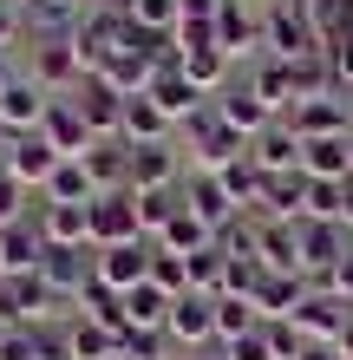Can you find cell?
<instances>
[{"mask_svg":"<svg viewBox=\"0 0 353 360\" xmlns=\"http://www.w3.org/2000/svg\"><path fill=\"white\" fill-rule=\"evenodd\" d=\"M131 39V20H124V7H98L79 20V33H72V53H79V66H86V79H98L112 66V53Z\"/></svg>","mask_w":353,"mask_h":360,"instance_id":"cell-1","label":"cell"},{"mask_svg":"<svg viewBox=\"0 0 353 360\" xmlns=\"http://www.w3.org/2000/svg\"><path fill=\"white\" fill-rule=\"evenodd\" d=\"M262 39H268V59H314V53H327L321 39H314V27H307V13H301V0H275V7L262 13Z\"/></svg>","mask_w":353,"mask_h":360,"instance_id":"cell-2","label":"cell"},{"mask_svg":"<svg viewBox=\"0 0 353 360\" xmlns=\"http://www.w3.org/2000/svg\"><path fill=\"white\" fill-rule=\"evenodd\" d=\"M92 249H118V243H144V229H138V203H131V190H105V197H92Z\"/></svg>","mask_w":353,"mask_h":360,"instance_id":"cell-3","label":"cell"},{"mask_svg":"<svg viewBox=\"0 0 353 360\" xmlns=\"http://www.w3.org/2000/svg\"><path fill=\"white\" fill-rule=\"evenodd\" d=\"M288 124H295V138H353V98L340 92H321V98H301L295 112H288Z\"/></svg>","mask_w":353,"mask_h":360,"instance_id":"cell-4","label":"cell"},{"mask_svg":"<svg viewBox=\"0 0 353 360\" xmlns=\"http://www.w3.org/2000/svg\"><path fill=\"white\" fill-rule=\"evenodd\" d=\"M164 334H171L177 347H216V295H177L171 302V321H164Z\"/></svg>","mask_w":353,"mask_h":360,"instance_id":"cell-5","label":"cell"},{"mask_svg":"<svg viewBox=\"0 0 353 360\" xmlns=\"http://www.w3.org/2000/svg\"><path fill=\"white\" fill-rule=\"evenodd\" d=\"M347 321H353V308L340 302L334 288H307V302L295 308V328H301V341H307V347H334Z\"/></svg>","mask_w":353,"mask_h":360,"instance_id":"cell-6","label":"cell"},{"mask_svg":"<svg viewBox=\"0 0 353 360\" xmlns=\"http://www.w3.org/2000/svg\"><path fill=\"white\" fill-rule=\"evenodd\" d=\"M151 249L157 243H118V249H92V275L112 295H131L138 282H151Z\"/></svg>","mask_w":353,"mask_h":360,"instance_id":"cell-7","label":"cell"},{"mask_svg":"<svg viewBox=\"0 0 353 360\" xmlns=\"http://www.w3.org/2000/svg\"><path fill=\"white\" fill-rule=\"evenodd\" d=\"M33 79H39L53 98H72L79 86H86V66H79L72 39H33Z\"/></svg>","mask_w":353,"mask_h":360,"instance_id":"cell-8","label":"cell"},{"mask_svg":"<svg viewBox=\"0 0 353 360\" xmlns=\"http://www.w3.org/2000/svg\"><path fill=\"white\" fill-rule=\"evenodd\" d=\"M46 112H53V92L39 86L33 72H20L7 92H0V124H7L13 138H27V131H39L46 124Z\"/></svg>","mask_w":353,"mask_h":360,"instance_id":"cell-9","label":"cell"},{"mask_svg":"<svg viewBox=\"0 0 353 360\" xmlns=\"http://www.w3.org/2000/svg\"><path fill=\"white\" fill-rule=\"evenodd\" d=\"M131 151V190L144 197V190H177L183 177V151H177V138L171 144H124Z\"/></svg>","mask_w":353,"mask_h":360,"instance_id":"cell-10","label":"cell"},{"mask_svg":"<svg viewBox=\"0 0 353 360\" xmlns=\"http://www.w3.org/2000/svg\"><path fill=\"white\" fill-rule=\"evenodd\" d=\"M92 210V203H86ZM79 203H46L39 197L33 210V223H39V236H46V249H92V217Z\"/></svg>","mask_w":353,"mask_h":360,"instance_id":"cell-11","label":"cell"},{"mask_svg":"<svg viewBox=\"0 0 353 360\" xmlns=\"http://www.w3.org/2000/svg\"><path fill=\"white\" fill-rule=\"evenodd\" d=\"M72 105H79V118L92 124V138H98V144L124 131V92L105 86V79H86V86L72 92Z\"/></svg>","mask_w":353,"mask_h":360,"instance_id":"cell-12","label":"cell"},{"mask_svg":"<svg viewBox=\"0 0 353 360\" xmlns=\"http://www.w3.org/2000/svg\"><path fill=\"white\" fill-rule=\"evenodd\" d=\"M39 282L53 288V302H79V295H86V282H92V249H46Z\"/></svg>","mask_w":353,"mask_h":360,"instance_id":"cell-13","label":"cell"},{"mask_svg":"<svg viewBox=\"0 0 353 360\" xmlns=\"http://www.w3.org/2000/svg\"><path fill=\"white\" fill-rule=\"evenodd\" d=\"M46 308H53V288L39 275H7V288H0V321L7 328H39Z\"/></svg>","mask_w":353,"mask_h":360,"instance_id":"cell-14","label":"cell"},{"mask_svg":"<svg viewBox=\"0 0 353 360\" xmlns=\"http://www.w3.org/2000/svg\"><path fill=\"white\" fill-rule=\"evenodd\" d=\"M79 20H86L79 0H20V27H27L33 39H72Z\"/></svg>","mask_w":353,"mask_h":360,"instance_id":"cell-15","label":"cell"},{"mask_svg":"<svg viewBox=\"0 0 353 360\" xmlns=\"http://www.w3.org/2000/svg\"><path fill=\"white\" fill-rule=\"evenodd\" d=\"M39 138H46L59 158H86L92 144H98V138H92V124L79 118V105H72V98H53V112H46V124H39Z\"/></svg>","mask_w":353,"mask_h":360,"instance_id":"cell-16","label":"cell"},{"mask_svg":"<svg viewBox=\"0 0 353 360\" xmlns=\"http://www.w3.org/2000/svg\"><path fill=\"white\" fill-rule=\"evenodd\" d=\"M216 46L229 53V59H248V66H255L262 59V20H248L242 13V0H222V13H216Z\"/></svg>","mask_w":353,"mask_h":360,"instance_id":"cell-17","label":"cell"},{"mask_svg":"<svg viewBox=\"0 0 353 360\" xmlns=\"http://www.w3.org/2000/svg\"><path fill=\"white\" fill-rule=\"evenodd\" d=\"M59 164H66V158H59V151H53V144L39 138V131H27V138H13V151H7V171H13L20 184H27V190H46Z\"/></svg>","mask_w":353,"mask_h":360,"instance_id":"cell-18","label":"cell"},{"mask_svg":"<svg viewBox=\"0 0 353 360\" xmlns=\"http://www.w3.org/2000/svg\"><path fill=\"white\" fill-rule=\"evenodd\" d=\"M216 118L229 124V131H242L248 144H255L268 124H275V112H268V105L248 92V86H222V92H216Z\"/></svg>","mask_w":353,"mask_h":360,"instance_id":"cell-19","label":"cell"},{"mask_svg":"<svg viewBox=\"0 0 353 360\" xmlns=\"http://www.w3.org/2000/svg\"><path fill=\"white\" fill-rule=\"evenodd\" d=\"M242 86L255 92L275 118H288V112H295V72H288V59H268V53H262L255 66H248V79H242Z\"/></svg>","mask_w":353,"mask_h":360,"instance_id":"cell-20","label":"cell"},{"mask_svg":"<svg viewBox=\"0 0 353 360\" xmlns=\"http://www.w3.org/2000/svg\"><path fill=\"white\" fill-rule=\"evenodd\" d=\"M39 262H46V236H39L33 217L0 229V275H39Z\"/></svg>","mask_w":353,"mask_h":360,"instance_id":"cell-21","label":"cell"},{"mask_svg":"<svg viewBox=\"0 0 353 360\" xmlns=\"http://www.w3.org/2000/svg\"><path fill=\"white\" fill-rule=\"evenodd\" d=\"M301 171L314 184H347L353 177V138H307L301 144Z\"/></svg>","mask_w":353,"mask_h":360,"instance_id":"cell-22","label":"cell"},{"mask_svg":"<svg viewBox=\"0 0 353 360\" xmlns=\"http://www.w3.org/2000/svg\"><path fill=\"white\" fill-rule=\"evenodd\" d=\"M248 158H255V171H268V177L301 171V138H295V124H288V118H275L255 144H248Z\"/></svg>","mask_w":353,"mask_h":360,"instance_id":"cell-23","label":"cell"},{"mask_svg":"<svg viewBox=\"0 0 353 360\" xmlns=\"http://www.w3.org/2000/svg\"><path fill=\"white\" fill-rule=\"evenodd\" d=\"M151 98L164 105V118H171V124H190V112L203 105V92L190 86V79H183V66H177V59H164V66H157V79H151Z\"/></svg>","mask_w":353,"mask_h":360,"instance_id":"cell-24","label":"cell"},{"mask_svg":"<svg viewBox=\"0 0 353 360\" xmlns=\"http://www.w3.org/2000/svg\"><path fill=\"white\" fill-rule=\"evenodd\" d=\"M171 131L177 124L164 118V105L151 98V92H138V98H124V144H171Z\"/></svg>","mask_w":353,"mask_h":360,"instance_id":"cell-25","label":"cell"},{"mask_svg":"<svg viewBox=\"0 0 353 360\" xmlns=\"http://www.w3.org/2000/svg\"><path fill=\"white\" fill-rule=\"evenodd\" d=\"M183 210H197V217H203V223H210V229H216V236H222V229H229V223L242 217V210L229 203V190H222L216 177H203V171H197L190 184H183Z\"/></svg>","mask_w":353,"mask_h":360,"instance_id":"cell-26","label":"cell"},{"mask_svg":"<svg viewBox=\"0 0 353 360\" xmlns=\"http://www.w3.org/2000/svg\"><path fill=\"white\" fill-rule=\"evenodd\" d=\"M86 177L98 184V197H105V190H131V151H124V138H105V144H92L86 158Z\"/></svg>","mask_w":353,"mask_h":360,"instance_id":"cell-27","label":"cell"},{"mask_svg":"<svg viewBox=\"0 0 353 360\" xmlns=\"http://www.w3.org/2000/svg\"><path fill=\"white\" fill-rule=\"evenodd\" d=\"M177 66H183V79H190L203 98H216L229 86V53L222 46H190V53H177Z\"/></svg>","mask_w":353,"mask_h":360,"instance_id":"cell-28","label":"cell"},{"mask_svg":"<svg viewBox=\"0 0 353 360\" xmlns=\"http://www.w3.org/2000/svg\"><path fill=\"white\" fill-rule=\"evenodd\" d=\"M216 243V229L197 217V210H177L171 223H164V236H157V249L164 256H203V249Z\"/></svg>","mask_w":353,"mask_h":360,"instance_id":"cell-29","label":"cell"},{"mask_svg":"<svg viewBox=\"0 0 353 360\" xmlns=\"http://www.w3.org/2000/svg\"><path fill=\"white\" fill-rule=\"evenodd\" d=\"M307 27H314L321 46H340V39L353 33V0H301Z\"/></svg>","mask_w":353,"mask_h":360,"instance_id":"cell-30","label":"cell"},{"mask_svg":"<svg viewBox=\"0 0 353 360\" xmlns=\"http://www.w3.org/2000/svg\"><path fill=\"white\" fill-rule=\"evenodd\" d=\"M66 354H72V360H112V354H118V334H112V328H98V321H86V314H72V328H66Z\"/></svg>","mask_w":353,"mask_h":360,"instance_id":"cell-31","label":"cell"},{"mask_svg":"<svg viewBox=\"0 0 353 360\" xmlns=\"http://www.w3.org/2000/svg\"><path fill=\"white\" fill-rule=\"evenodd\" d=\"M171 302H177V295H164L157 282H138L131 295H124V321H131V328H164V321H171Z\"/></svg>","mask_w":353,"mask_h":360,"instance_id":"cell-32","label":"cell"},{"mask_svg":"<svg viewBox=\"0 0 353 360\" xmlns=\"http://www.w3.org/2000/svg\"><path fill=\"white\" fill-rule=\"evenodd\" d=\"M39 197H46V203H79V210H86V203L98 197V184L86 177V164H79V158H66V164L53 171V184L39 190Z\"/></svg>","mask_w":353,"mask_h":360,"instance_id":"cell-33","label":"cell"},{"mask_svg":"<svg viewBox=\"0 0 353 360\" xmlns=\"http://www.w3.org/2000/svg\"><path fill=\"white\" fill-rule=\"evenodd\" d=\"M124 20H131L138 33L171 39V33H177V20H183V7H177V0H124Z\"/></svg>","mask_w":353,"mask_h":360,"instance_id":"cell-34","label":"cell"},{"mask_svg":"<svg viewBox=\"0 0 353 360\" xmlns=\"http://www.w3.org/2000/svg\"><path fill=\"white\" fill-rule=\"evenodd\" d=\"M131 203H138V229H144V243H157V236H164V223H171L177 210H183V197H177V190H144V197L131 190Z\"/></svg>","mask_w":353,"mask_h":360,"instance_id":"cell-35","label":"cell"},{"mask_svg":"<svg viewBox=\"0 0 353 360\" xmlns=\"http://www.w3.org/2000/svg\"><path fill=\"white\" fill-rule=\"evenodd\" d=\"M255 328H262L255 302H242V295H216V347L222 341H242V334H255Z\"/></svg>","mask_w":353,"mask_h":360,"instance_id":"cell-36","label":"cell"},{"mask_svg":"<svg viewBox=\"0 0 353 360\" xmlns=\"http://www.w3.org/2000/svg\"><path fill=\"white\" fill-rule=\"evenodd\" d=\"M39 210V190H27L13 171H0V229H13V223H27Z\"/></svg>","mask_w":353,"mask_h":360,"instance_id":"cell-37","label":"cell"},{"mask_svg":"<svg viewBox=\"0 0 353 360\" xmlns=\"http://www.w3.org/2000/svg\"><path fill=\"white\" fill-rule=\"evenodd\" d=\"M222 275H229V256L210 243L203 256H190V295H222Z\"/></svg>","mask_w":353,"mask_h":360,"instance_id":"cell-38","label":"cell"},{"mask_svg":"<svg viewBox=\"0 0 353 360\" xmlns=\"http://www.w3.org/2000/svg\"><path fill=\"white\" fill-rule=\"evenodd\" d=\"M118 354L124 360H164V354H171V334H164V328H124Z\"/></svg>","mask_w":353,"mask_h":360,"instance_id":"cell-39","label":"cell"},{"mask_svg":"<svg viewBox=\"0 0 353 360\" xmlns=\"http://www.w3.org/2000/svg\"><path fill=\"white\" fill-rule=\"evenodd\" d=\"M151 282L164 295H190V256H164V249H151Z\"/></svg>","mask_w":353,"mask_h":360,"instance_id":"cell-40","label":"cell"},{"mask_svg":"<svg viewBox=\"0 0 353 360\" xmlns=\"http://www.w3.org/2000/svg\"><path fill=\"white\" fill-rule=\"evenodd\" d=\"M327 72H334V92L353 98V33L340 39V46H327Z\"/></svg>","mask_w":353,"mask_h":360,"instance_id":"cell-41","label":"cell"},{"mask_svg":"<svg viewBox=\"0 0 353 360\" xmlns=\"http://www.w3.org/2000/svg\"><path fill=\"white\" fill-rule=\"evenodd\" d=\"M0 360H39V328H7L0 334Z\"/></svg>","mask_w":353,"mask_h":360,"instance_id":"cell-42","label":"cell"},{"mask_svg":"<svg viewBox=\"0 0 353 360\" xmlns=\"http://www.w3.org/2000/svg\"><path fill=\"white\" fill-rule=\"evenodd\" d=\"M222 354H229V360H275V347H268V328L242 334V341H222Z\"/></svg>","mask_w":353,"mask_h":360,"instance_id":"cell-43","label":"cell"},{"mask_svg":"<svg viewBox=\"0 0 353 360\" xmlns=\"http://www.w3.org/2000/svg\"><path fill=\"white\" fill-rule=\"evenodd\" d=\"M20 33H27V27H20V0H0V53H7Z\"/></svg>","mask_w":353,"mask_h":360,"instance_id":"cell-44","label":"cell"},{"mask_svg":"<svg viewBox=\"0 0 353 360\" xmlns=\"http://www.w3.org/2000/svg\"><path fill=\"white\" fill-rule=\"evenodd\" d=\"M183 20H197V27H216V13H222V0H177Z\"/></svg>","mask_w":353,"mask_h":360,"instance_id":"cell-45","label":"cell"},{"mask_svg":"<svg viewBox=\"0 0 353 360\" xmlns=\"http://www.w3.org/2000/svg\"><path fill=\"white\" fill-rule=\"evenodd\" d=\"M327 288H334V295H340V302L353 308V249H347V256H340V269H334V282H327Z\"/></svg>","mask_w":353,"mask_h":360,"instance_id":"cell-46","label":"cell"},{"mask_svg":"<svg viewBox=\"0 0 353 360\" xmlns=\"http://www.w3.org/2000/svg\"><path fill=\"white\" fill-rule=\"evenodd\" d=\"M340 223H347V236H353V177L340 184Z\"/></svg>","mask_w":353,"mask_h":360,"instance_id":"cell-47","label":"cell"},{"mask_svg":"<svg viewBox=\"0 0 353 360\" xmlns=\"http://www.w3.org/2000/svg\"><path fill=\"white\" fill-rule=\"evenodd\" d=\"M301 360H340V347H301Z\"/></svg>","mask_w":353,"mask_h":360,"instance_id":"cell-48","label":"cell"},{"mask_svg":"<svg viewBox=\"0 0 353 360\" xmlns=\"http://www.w3.org/2000/svg\"><path fill=\"white\" fill-rule=\"evenodd\" d=\"M334 347H340V360H353V321L340 328V341H334Z\"/></svg>","mask_w":353,"mask_h":360,"instance_id":"cell-49","label":"cell"},{"mask_svg":"<svg viewBox=\"0 0 353 360\" xmlns=\"http://www.w3.org/2000/svg\"><path fill=\"white\" fill-rule=\"evenodd\" d=\"M13 79H20V72H13V59H7V53H0V92H7V86H13Z\"/></svg>","mask_w":353,"mask_h":360,"instance_id":"cell-50","label":"cell"},{"mask_svg":"<svg viewBox=\"0 0 353 360\" xmlns=\"http://www.w3.org/2000/svg\"><path fill=\"white\" fill-rule=\"evenodd\" d=\"M7 151H13V131L0 124V171H7Z\"/></svg>","mask_w":353,"mask_h":360,"instance_id":"cell-51","label":"cell"},{"mask_svg":"<svg viewBox=\"0 0 353 360\" xmlns=\"http://www.w3.org/2000/svg\"><path fill=\"white\" fill-rule=\"evenodd\" d=\"M190 360H229V354H222V347H203V354H190Z\"/></svg>","mask_w":353,"mask_h":360,"instance_id":"cell-52","label":"cell"},{"mask_svg":"<svg viewBox=\"0 0 353 360\" xmlns=\"http://www.w3.org/2000/svg\"><path fill=\"white\" fill-rule=\"evenodd\" d=\"M0 288H7V275H0Z\"/></svg>","mask_w":353,"mask_h":360,"instance_id":"cell-53","label":"cell"},{"mask_svg":"<svg viewBox=\"0 0 353 360\" xmlns=\"http://www.w3.org/2000/svg\"><path fill=\"white\" fill-rule=\"evenodd\" d=\"M0 334H7V321H0Z\"/></svg>","mask_w":353,"mask_h":360,"instance_id":"cell-54","label":"cell"},{"mask_svg":"<svg viewBox=\"0 0 353 360\" xmlns=\"http://www.w3.org/2000/svg\"><path fill=\"white\" fill-rule=\"evenodd\" d=\"M112 360H124V354H112Z\"/></svg>","mask_w":353,"mask_h":360,"instance_id":"cell-55","label":"cell"},{"mask_svg":"<svg viewBox=\"0 0 353 360\" xmlns=\"http://www.w3.org/2000/svg\"><path fill=\"white\" fill-rule=\"evenodd\" d=\"M118 7H124V0H118Z\"/></svg>","mask_w":353,"mask_h":360,"instance_id":"cell-56","label":"cell"}]
</instances>
